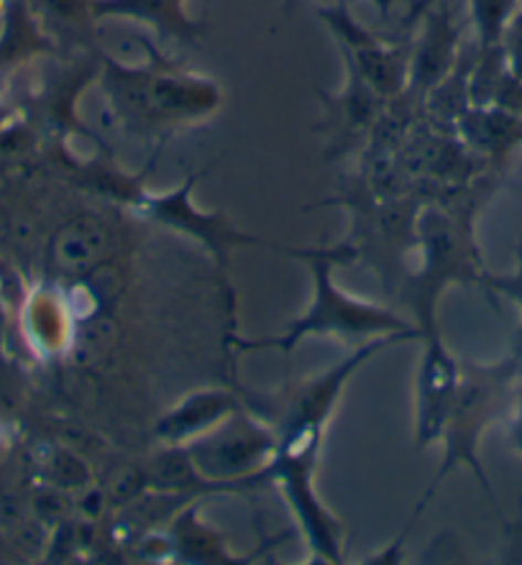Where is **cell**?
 <instances>
[{
    "instance_id": "obj_1",
    "label": "cell",
    "mask_w": 522,
    "mask_h": 565,
    "mask_svg": "<svg viewBox=\"0 0 522 565\" xmlns=\"http://www.w3.org/2000/svg\"><path fill=\"white\" fill-rule=\"evenodd\" d=\"M302 256L312 258V279H316V295L308 312L300 320H295L283 335L277 338H262V341H233L238 351H254V349H277V351H292L302 338L310 335H333L343 338V341H361V338L374 335H395V333H413L423 338V330H415L413 326L400 318L387 308L380 305L356 300L347 292H341L331 279V254H310L302 252Z\"/></svg>"
},
{
    "instance_id": "obj_2",
    "label": "cell",
    "mask_w": 522,
    "mask_h": 565,
    "mask_svg": "<svg viewBox=\"0 0 522 565\" xmlns=\"http://www.w3.org/2000/svg\"><path fill=\"white\" fill-rule=\"evenodd\" d=\"M277 435L256 423L252 415L233 412L221 423L219 433H205L188 448L192 466L207 481L226 489L254 487L269 479L267 468L275 458Z\"/></svg>"
},
{
    "instance_id": "obj_3",
    "label": "cell",
    "mask_w": 522,
    "mask_h": 565,
    "mask_svg": "<svg viewBox=\"0 0 522 565\" xmlns=\"http://www.w3.org/2000/svg\"><path fill=\"white\" fill-rule=\"evenodd\" d=\"M459 392V369L436 335H430L417 376V443L430 446L444 435L448 412Z\"/></svg>"
},
{
    "instance_id": "obj_4",
    "label": "cell",
    "mask_w": 522,
    "mask_h": 565,
    "mask_svg": "<svg viewBox=\"0 0 522 565\" xmlns=\"http://www.w3.org/2000/svg\"><path fill=\"white\" fill-rule=\"evenodd\" d=\"M241 409V402L231 392H198L190 399H184L180 407L159 419L157 433L159 438L170 446H182V443L195 440L205 435L213 425H221L223 419L231 417L233 412Z\"/></svg>"
},
{
    "instance_id": "obj_5",
    "label": "cell",
    "mask_w": 522,
    "mask_h": 565,
    "mask_svg": "<svg viewBox=\"0 0 522 565\" xmlns=\"http://www.w3.org/2000/svg\"><path fill=\"white\" fill-rule=\"evenodd\" d=\"M184 0H93V15H131L155 23V26L170 31L182 39H190L195 26L184 15Z\"/></svg>"
},
{
    "instance_id": "obj_6",
    "label": "cell",
    "mask_w": 522,
    "mask_h": 565,
    "mask_svg": "<svg viewBox=\"0 0 522 565\" xmlns=\"http://www.w3.org/2000/svg\"><path fill=\"white\" fill-rule=\"evenodd\" d=\"M36 3L57 21H83L87 13L93 15L90 0H36Z\"/></svg>"
},
{
    "instance_id": "obj_7",
    "label": "cell",
    "mask_w": 522,
    "mask_h": 565,
    "mask_svg": "<svg viewBox=\"0 0 522 565\" xmlns=\"http://www.w3.org/2000/svg\"><path fill=\"white\" fill-rule=\"evenodd\" d=\"M372 3L380 8V13L384 15V19H387L390 11H392V6H395L397 0H372ZM287 8H295V0H287Z\"/></svg>"
}]
</instances>
